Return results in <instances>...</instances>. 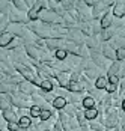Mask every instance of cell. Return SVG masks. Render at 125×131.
Returning <instances> with one entry per match:
<instances>
[{
    "mask_svg": "<svg viewBox=\"0 0 125 131\" xmlns=\"http://www.w3.org/2000/svg\"><path fill=\"white\" fill-rule=\"evenodd\" d=\"M11 98H12V107H15V108H30L33 105L32 98L20 91L11 93Z\"/></svg>",
    "mask_w": 125,
    "mask_h": 131,
    "instance_id": "1",
    "label": "cell"
},
{
    "mask_svg": "<svg viewBox=\"0 0 125 131\" xmlns=\"http://www.w3.org/2000/svg\"><path fill=\"white\" fill-rule=\"evenodd\" d=\"M39 21H42V23H45V24H63V20L60 15H57V14L54 12V11H51V9H42L41 12H39Z\"/></svg>",
    "mask_w": 125,
    "mask_h": 131,
    "instance_id": "2",
    "label": "cell"
},
{
    "mask_svg": "<svg viewBox=\"0 0 125 131\" xmlns=\"http://www.w3.org/2000/svg\"><path fill=\"white\" fill-rule=\"evenodd\" d=\"M8 18H9V23H20V24H27L29 23V18H27V12H23L17 8H11V11L8 14Z\"/></svg>",
    "mask_w": 125,
    "mask_h": 131,
    "instance_id": "3",
    "label": "cell"
},
{
    "mask_svg": "<svg viewBox=\"0 0 125 131\" xmlns=\"http://www.w3.org/2000/svg\"><path fill=\"white\" fill-rule=\"evenodd\" d=\"M27 30V24H20V23H9V26L6 29V32L12 33L15 38H23Z\"/></svg>",
    "mask_w": 125,
    "mask_h": 131,
    "instance_id": "4",
    "label": "cell"
},
{
    "mask_svg": "<svg viewBox=\"0 0 125 131\" xmlns=\"http://www.w3.org/2000/svg\"><path fill=\"white\" fill-rule=\"evenodd\" d=\"M18 91L26 93V95H29V96H32L33 93H38V86H35L33 83H30V81H27V80H23V81H20L18 83Z\"/></svg>",
    "mask_w": 125,
    "mask_h": 131,
    "instance_id": "5",
    "label": "cell"
},
{
    "mask_svg": "<svg viewBox=\"0 0 125 131\" xmlns=\"http://www.w3.org/2000/svg\"><path fill=\"white\" fill-rule=\"evenodd\" d=\"M24 50L27 53V56L36 63V62H41V48H38L36 45L33 44H24Z\"/></svg>",
    "mask_w": 125,
    "mask_h": 131,
    "instance_id": "6",
    "label": "cell"
},
{
    "mask_svg": "<svg viewBox=\"0 0 125 131\" xmlns=\"http://www.w3.org/2000/svg\"><path fill=\"white\" fill-rule=\"evenodd\" d=\"M101 53L106 59H109L110 62H114L116 60V50L113 48L109 42H102L101 44Z\"/></svg>",
    "mask_w": 125,
    "mask_h": 131,
    "instance_id": "7",
    "label": "cell"
},
{
    "mask_svg": "<svg viewBox=\"0 0 125 131\" xmlns=\"http://www.w3.org/2000/svg\"><path fill=\"white\" fill-rule=\"evenodd\" d=\"M113 20H114V17H113L112 9H110V11H107V12H106V14H104V15H102V17L100 18V26H101V30H106V29L112 27Z\"/></svg>",
    "mask_w": 125,
    "mask_h": 131,
    "instance_id": "8",
    "label": "cell"
},
{
    "mask_svg": "<svg viewBox=\"0 0 125 131\" xmlns=\"http://www.w3.org/2000/svg\"><path fill=\"white\" fill-rule=\"evenodd\" d=\"M109 44L112 45L114 50H118V48H125V35H122V33L119 32L118 35H114L112 39L109 41Z\"/></svg>",
    "mask_w": 125,
    "mask_h": 131,
    "instance_id": "9",
    "label": "cell"
},
{
    "mask_svg": "<svg viewBox=\"0 0 125 131\" xmlns=\"http://www.w3.org/2000/svg\"><path fill=\"white\" fill-rule=\"evenodd\" d=\"M56 80H57V84L63 88V89H68V84L71 81V72H57L56 75Z\"/></svg>",
    "mask_w": 125,
    "mask_h": 131,
    "instance_id": "10",
    "label": "cell"
},
{
    "mask_svg": "<svg viewBox=\"0 0 125 131\" xmlns=\"http://www.w3.org/2000/svg\"><path fill=\"white\" fill-rule=\"evenodd\" d=\"M0 113H2L3 119L6 121V124H9V122H18V115H17V112L14 110V107L6 108V110H3V112H0Z\"/></svg>",
    "mask_w": 125,
    "mask_h": 131,
    "instance_id": "11",
    "label": "cell"
},
{
    "mask_svg": "<svg viewBox=\"0 0 125 131\" xmlns=\"http://www.w3.org/2000/svg\"><path fill=\"white\" fill-rule=\"evenodd\" d=\"M12 107V98H11V93H0V112L6 110V108H11Z\"/></svg>",
    "mask_w": 125,
    "mask_h": 131,
    "instance_id": "12",
    "label": "cell"
},
{
    "mask_svg": "<svg viewBox=\"0 0 125 131\" xmlns=\"http://www.w3.org/2000/svg\"><path fill=\"white\" fill-rule=\"evenodd\" d=\"M83 75H85L88 80H93V81H95V80L101 75V69H98L97 66H95V68H90V69L83 71Z\"/></svg>",
    "mask_w": 125,
    "mask_h": 131,
    "instance_id": "13",
    "label": "cell"
},
{
    "mask_svg": "<svg viewBox=\"0 0 125 131\" xmlns=\"http://www.w3.org/2000/svg\"><path fill=\"white\" fill-rule=\"evenodd\" d=\"M12 39H14L12 33H9V32H3V33L0 35V48H6V47L11 44V41Z\"/></svg>",
    "mask_w": 125,
    "mask_h": 131,
    "instance_id": "14",
    "label": "cell"
},
{
    "mask_svg": "<svg viewBox=\"0 0 125 131\" xmlns=\"http://www.w3.org/2000/svg\"><path fill=\"white\" fill-rule=\"evenodd\" d=\"M81 107H83L85 110H88V108H93V107H97V100L88 93V95L83 98V101H81Z\"/></svg>",
    "mask_w": 125,
    "mask_h": 131,
    "instance_id": "15",
    "label": "cell"
},
{
    "mask_svg": "<svg viewBox=\"0 0 125 131\" xmlns=\"http://www.w3.org/2000/svg\"><path fill=\"white\" fill-rule=\"evenodd\" d=\"M39 91L41 92H53L54 91V84H53L51 79H44L42 80L41 84H39Z\"/></svg>",
    "mask_w": 125,
    "mask_h": 131,
    "instance_id": "16",
    "label": "cell"
},
{
    "mask_svg": "<svg viewBox=\"0 0 125 131\" xmlns=\"http://www.w3.org/2000/svg\"><path fill=\"white\" fill-rule=\"evenodd\" d=\"M77 108H80V107H77V105L71 104V103H68V104L63 107V113L66 115V116H69V118H75V112H77Z\"/></svg>",
    "mask_w": 125,
    "mask_h": 131,
    "instance_id": "17",
    "label": "cell"
},
{
    "mask_svg": "<svg viewBox=\"0 0 125 131\" xmlns=\"http://www.w3.org/2000/svg\"><path fill=\"white\" fill-rule=\"evenodd\" d=\"M119 71H121V62L114 60V62L110 63L109 69H107V75H118V74H119Z\"/></svg>",
    "mask_w": 125,
    "mask_h": 131,
    "instance_id": "18",
    "label": "cell"
},
{
    "mask_svg": "<svg viewBox=\"0 0 125 131\" xmlns=\"http://www.w3.org/2000/svg\"><path fill=\"white\" fill-rule=\"evenodd\" d=\"M66 104H68L66 98H63V96H56V100L53 101V108H54V110H63V107Z\"/></svg>",
    "mask_w": 125,
    "mask_h": 131,
    "instance_id": "19",
    "label": "cell"
},
{
    "mask_svg": "<svg viewBox=\"0 0 125 131\" xmlns=\"http://www.w3.org/2000/svg\"><path fill=\"white\" fill-rule=\"evenodd\" d=\"M53 115H54V112H53L51 108H41L39 121H41V122H47V121H50V119H51Z\"/></svg>",
    "mask_w": 125,
    "mask_h": 131,
    "instance_id": "20",
    "label": "cell"
},
{
    "mask_svg": "<svg viewBox=\"0 0 125 131\" xmlns=\"http://www.w3.org/2000/svg\"><path fill=\"white\" fill-rule=\"evenodd\" d=\"M85 116H86V121H95V119H98V116H100L98 108L93 107V108H88V110H85Z\"/></svg>",
    "mask_w": 125,
    "mask_h": 131,
    "instance_id": "21",
    "label": "cell"
},
{
    "mask_svg": "<svg viewBox=\"0 0 125 131\" xmlns=\"http://www.w3.org/2000/svg\"><path fill=\"white\" fill-rule=\"evenodd\" d=\"M93 86H95L97 89H100V91H104V89H106V86H107V77L100 75L98 79L93 81Z\"/></svg>",
    "mask_w": 125,
    "mask_h": 131,
    "instance_id": "22",
    "label": "cell"
},
{
    "mask_svg": "<svg viewBox=\"0 0 125 131\" xmlns=\"http://www.w3.org/2000/svg\"><path fill=\"white\" fill-rule=\"evenodd\" d=\"M68 92H86L83 89L81 83L80 81H69L68 84Z\"/></svg>",
    "mask_w": 125,
    "mask_h": 131,
    "instance_id": "23",
    "label": "cell"
},
{
    "mask_svg": "<svg viewBox=\"0 0 125 131\" xmlns=\"http://www.w3.org/2000/svg\"><path fill=\"white\" fill-rule=\"evenodd\" d=\"M30 125H32V118H30V116H20V118H18V127L29 128Z\"/></svg>",
    "mask_w": 125,
    "mask_h": 131,
    "instance_id": "24",
    "label": "cell"
},
{
    "mask_svg": "<svg viewBox=\"0 0 125 131\" xmlns=\"http://www.w3.org/2000/svg\"><path fill=\"white\" fill-rule=\"evenodd\" d=\"M39 115H41V107H39V105L33 104L30 108H29V116H30V118L39 119Z\"/></svg>",
    "mask_w": 125,
    "mask_h": 131,
    "instance_id": "25",
    "label": "cell"
},
{
    "mask_svg": "<svg viewBox=\"0 0 125 131\" xmlns=\"http://www.w3.org/2000/svg\"><path fill=\"white\" fill-rule=\"evenodd\" d=\"M66 57H68V51L65 48H59L54 51V59L57 60H66Z\"/></svg>",
    "mask_w": 125,
    "mask_h": 131,
    "instance_id": "26",
    "label": "cell"
},
{
    "mask_svg": "<svg viewBox=\"0 0 125 131\" xmlns=\"http://www.w3.org/2000/svg\"><path fill=\"white\" fill-rule=\"evenodd\" d=\"M39 93L42 95V98H44L47 103H50V104L53 105V101L56 100V95H54L53 92H41V91H39Z\"/></svg>",
    "mask_w": 125,
    "mask_h": 131,
    "instance_id": "27",
    "label": "cell"
},
{
    "mask_svg": "<svg viewBox=\"0 0 125 131\" xmlns=\"http://www.w3.org/2000/svg\"><path fill=\"white\" fill-rule=\"evenodd\" d=\"M116 60L118 62H124L125 60V48H118L116 50Z\"/></svg>",
    "mask_w": 125,
    "mask_h": 131,
    "instance_id": "28",
    "label": "cell"
},
{
    "mask_svg": "<svg viewBox=\"0 0 125 131\" xmlns=\"http://www.w3.org/2000/svg\"><path fill=\"white\" fill-rule=\"evenodd\" d=\"M107 83L110 84H119V75H107Z\"/></svg>",
    "mask_w": 125,
    "mask_h": 131,
    "instance_id": "29",
    "label": "cell"
},
{
    "mask_svg": "<svg viewBox=\"0 0 125 131\" xmlns=\"http://www.w3.org/2000/svg\"><path fill=\"white\" fill-rule=\"evenodd\" d=\"M104 91L107 92V93L118 92V86H116V84H110V83H107V86H106V89H104Z\"/></svg>",
    "mask_w": 125,
    "mask_h": 131,
    "instance_id": "30",
    "label": "cell"
},
{
    "mask_svg": "<svg viewBox=\"0 0 125 131\" xmlns=\"http://www.w3.org/2000/svg\"><path fill=\"white\" fill-rule=\"evenodd\" d=\"M119 92V96H121V100H125V89H121V91H118Z\"/></svg>",
    "mask_w": 125,
    "mask_h": 131,
    "instance_id": "31",
    "label": "cell"
},
{
    "mask_svg": "<svg viewBox=\"0 0 125 131\" xmlns=\"http://www.w3.org/2000/svg\"><path fill=\"white\" fill-rule=\"evenodd\" d=\"M24 3L29 6V8H32V5H33V0H24Z\"/></svg>",
    "mask_w": 125,
    "mask_h": 131,
    "instance_id": "32",
    "label": "cell"
},
{
    "mask_svg": "<svg viewBox=\"0 0 125 131\" xmlns=\"http://www.w3.org/2000/svg\"><path fill=\"white\" fill-rule=\"evenodd\" d=\"M119 89H125V77H122V80H121V88Z\"/></svg>",
    "mask_w": 125,
    "mask_h": 131,
    "instance_id": "33",
    "label": "cell"
},
{
    "mask_svg": "<svg viewBox=\"0 0 125 131\" xmlns=\"http://www.w3.org/2000/svg\"><path fill=\"white\" fill-rule=\"evenodd\" d=\"M5 79H6V75H5L3 72H0V83H2V81H3Z\"/></svg>",
    "mask_w": 125,
    "mask_h": 131,
    "instance_id": "34",
    "label": "cell"
},
{
    "mask_svg": "<svg viewBox=\"0 0 125 131\" xmlns=\"http://www.w3.org/2000/svg\"><path fill=\"white\" fill-rule=\"evenodd\" d=\"M15 131H29V128H23V127H18Z\"/></svg>",
    "mask_w": 125,
    "mask_h": 131,
    "instance_id": "35",
    "label": "cell"
},
{
    "mask_svg": "<svg viewBox=\"0 0 125 131\" xmlns=\"http://www.w3.org/2000/svg\"><path fill=\"white\" fill-rule=\"evenodd\" d=\"M121 110L125 112V100H122V103H121Z\"/></svg>",
    "mask_w": 125,
    "mask_h": 131,
    "instance_id": "36",
    "label": "cell"
},
{
    "mask_svg": "<svg viewBox=\"0 0 125 131\" xmlns=\"http://www.w3.org/2000/svg\"><path fill=\"white\" fill-rule=\"evenodd\" d=\"M74 131H83V128H81V127H78V128H75Z\"/></svg>",
    "mask_w": 125,
    "mask_h": 131,
    "instance_id": "37",
    "label": "cell"
},
{
    "mask_svg": "<svg viewBox=\"0 0 125 131\" xmlns=\"http://www.w3.org/2000/svg\"><path fill=\"white\" fill-rule=\"evenodd\" d=\"M0 131H3V130H2V128H0Z\"/></svg>",
    "mask_w": 125,
    "mask_h": 131,
    "instance_id": "38",
    "label": "cell"
},
{
    "mask_svg": "<svg viewBox=\"0 0 125 131\" xmlns=\"http://www.w3.org/2000/svg\"><path fill=\"white\" fill-rule=\"evenodd\" d=\"M124 18H125V15H124Z\"/></svg>",
    "mask_w": 125,
    "mask_h": 131,
    "instance_id": "39",
    "label": "cell"
}]
</instances>
